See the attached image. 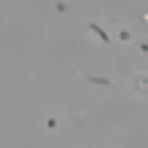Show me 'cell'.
<instances>
[{"instance_id": "1", "label": "cell", "mask_w": 148, "mask_h": 148, "mask_svg": "<svg viewBox=\"0 0 148 148\" xmlns=\"http://www.w3.org/2000/svg\"><path fill=\"white\" fill-rule=\"evenodd\" d=\"M132 86H135V92H137V94L148 97V73H137V75H135V81H132Z\"/></svg>"}, {"instance_id": "2", "label": "cell", "mask_w": 148, "mask_h": 148, "mask_svg": "<svg viewBox=\"0 0 148 148\" xmlns=\"http://www.w3.org/2000/svg\"><path fill=\"white\" fill-rule=\"evenodd\" d=\"M89 30H92V32H94V35H97V38H100L102 43H110V35H108V32H105V30L100 27L97 22H92V24H89Z\"/></svg>"}, {"instance_id": "3", "label": "cell", "mask_w": 148, "mask_h": 148, "mask_svg": "<svg viewBox=\"0 0 148 148\" xmlns=\"http://www.w3.org/2000/svg\"><path fill=\"white\" fill-rule=\"evenodd\" d=\"M86 81L94 84V86H113V84H110V78H100V75H89Z\"/></svg>"}, {"instance_id": "4", "label": "cell", "mask_w": 148, "mask_h": 148, "mask_svg": "<svg viewBox=\"0 0 148 148\" xmlns=\"http://www.w3.org/2000/svg\"><path fill=\"white\" fill-rule=\"evenodd\" d=\"M119 40L121 43H129V40H132V32H129V30H119Z\"/></svg>"}, {"instance_id": "5", "label": "cell", "mask_w": 148, "mask_h": 148, "mask_svg": "<svg viewBox=\"0 0 148 148\" xmlns=\"http://www.w3.org/2000/svg\"><path fill=\"white\" fill-rule=\"evenodd\" d=\"M57 127H59V124H57V119H54V116H51V119H46V129H51V132H54Z\"/></svg>"}, {"instance_id": "6", "label": "cell", "mask_w": 148, "mask_h": 148, "mask_svg": "<svg viewBox=\"0 0 148 148\" xmlns=\"http://www.w3.org/2000/svg\"><path fill=\"white\" fill-rule=\"evenodd\" d=\"M137 49H140L143 54H148V43H145V40H140V43H137Z\"/></svg>"}, {"instance_id": "7", "label": "cell", "mask_w": 148, "mask_h": 148, "mask_svg": "<svg viewBox=\"0 0 148 148\" xmlns=\"http://www.w3.org/2000/svg\"><path fill=\"white\" fill-rule=\"evenodd\" d=\"M89 148H94V145H89Z\"/></svg>"}]
</instances>
